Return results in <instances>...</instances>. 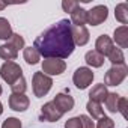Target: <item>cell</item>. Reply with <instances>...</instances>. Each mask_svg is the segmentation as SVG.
<instances>
[{
	"mask_svg": "<svg viewBox=\"0 0 128 128\" xmlns=\"http://www.w3.org/2000/svg\"><path fill=\"white\" fill-rule=\"evenodd\" d=\"M108 60L113 63V65H125V57H124V53L120 48H113L110 53H108Z\"/></svg>",
	"mask_w": 128,
	"mask_h": 128,
	"instance_id": "obj_23",
	"label": "cell"
},
{
	"mask_svg": "<svg viewBox=\"0 0 128 128\" xmlns=\"http://www.w3.org/2000/svg\"><path fill=\"white\" fill-rule=\"evenodd\" d=\"M2 128H21V120L17 118H8L6 120H3Z\"/></svg>",
	"mask_w": 128,
	"mask_h": 128,
	"instance_id": "obj_27",
	"label": "cell"
},
{
	"mask_svg": "<svg viewBox=\"0 0 128 128\" xmlns=\"http://www.w3.org/2000/svg\"><path fill=\"white\" fill-rule=\"evenodd\" d=\"M2 92H3V89H2V86H0V95H2Z\"/></svg>",
	"mask_w": 128,
	"mask_h": 128,
	"instance_id": "obj_33",
	"label": "cell"
},
{
	"mask_svg": "<svg viewBox=\"0 0 128 128\" xmlns=\"http://www.w3.org/2000/svg\"><path fill=\"white\" fill-rule=\"evenodd\" d=\"M62 112L54 106L53 101L50 102H45L42 107H41V119L42 120H48V122H57L60 118H62Z\"/></svg>",
	"mask_w": 128,
	"mask_h": 128,
	"instance_id": "obj_8",
	"label": "cell"
},
{
	"mask_svg": "<svg viewBox=\"0 0 128 128\" xmlns=\"http://www.w3.org/2000/svg\"><path fill=\"white\" fill-rule=\"evenodd\" d=\"M71 21L60 20L45 32H42L33 42V48L45 59H66L74 53L76 44L71 35Z\"/></svg>",
	"mask_w": 128,
	"mask_h": 128,
	"instance_id": "obj_1",
	"label": "cell"
},
{
	"mask_svg": "<svg viewBox=\"0 0 128 128\" xmlns=\"http://www.w3.org/2000/svg\"><path fill=\"white\" fill-rule=\"evenodd\" d=\"M11 36H12V27H11V23H9L6 18L0 17V39L9 41Z\"/></svg>",
	"mask_w": 128,
	"mask_h": 128,
	"instance_id": "obj_21",
	"label": "cell"
},
{
	"mask_svg": "<svg viewBox=\"0 0 128 128\" xmlns=\"http://www.w3.org/2000/svg\"><path fill=\"white\" fill-rule=\"evenodd\" d=\"M71 35L76 45H86L89 42V30L84 26H71Z\"/></svg>",
	"mask_w": 128,
	"mask_h": 128,
	"instance_id": "obj_11",
	"label": "cell"
},
{
	"mask_svg": "<svg viewBox=\"0 0 128 128\" xmlns=\"http://www.w3.org/2000/svg\"><path fill=\"white\" fill-rule=\"evenodd\" d=\"M80 5H78V2H72V0H68V2H66V0H65V2H62V8H63V11H65V12H72L76 8H78Z\"/></svg>",
	"mask_w": 128,
	"mask_h": 128,
	"instance_id": "obj_28",
	"label": "cell"
},
{
	"mask_svg": "<svg viewBox=\"0 0 128 128\" xmlns=\"http://www.w3.org/2000/svg\"><path fill=\"white\" fill-rule=\"evenodd\" d=\"M119 100H120V95L114 94V92H108L106 100H104V104H106V108L112 113H116L118 112V106H119Z\"/></svg>",
	"mask_w": 128,
	"mask_h": 128,
	"instance_id": "obj_18",
	"label": "cell"
},
{
	"mask_svg": "<svg viewBox=\"0 0 128 128\" xmlns=\"http://www.w3.org/2000/svg\"><path fill=\"white\" fill-rule=\"evenodd\" d=\"M65 128H82V120L78 116L76 118H71L65 122Z\"/></svg>",
	"mask_w": 128,
	"mask_h": 128,
	"instance_id": "obj_29",
	"label": "cell"
},
{
	"mask_svg": "<svg viewBox=\"0 0 128 128\" xmlns=\"http://www.w3.org/2000/svg\"><path fill=\"white\" fill-rule=\"evenodd\" d=\"M113 39L120 47V50L122 48H128V27L126 26H120V27L114 29Z\"/></svg>",
	"mask_w": 128,
	"mask_h": 128,
	"instance_id": "obj_14",
	"label": "cell"
},
{
	"mask_svg": "<svg viewBox=\"0 0 128 128\" xmlns=\"http://www.w3.org/2000/svg\"><path fill=\"white\" fill-rule=\"evenodd\" d=\"M114 17L119 23L126 26V23H128V5L126 3H119L114 9Z\"/></svg>",
	"mask_w": 128,
	"mask_h": 128,
	"instance_id": "obj_19",
	"label": "cell"
},
{
	"mask_svg": "<svg viewBox=\"0 0 128 128\" xmlns=\"http://www.w3.org/2000/svg\"><path fill=\"white\" fill-rule=\"evenodd\" d=\"M126 106H128V100L124 98V96H120V100H119V106H118V112H119L124 118H126Z\"/></svg>",
	"mask_w": 128,
	"mask_h": 128,
	"instance_id": "obj_30",
	"label": "cell"
},
{
	"mask_svg": "<svg viewBox=\"0 0 128 128\" xmlns=\"http://www.w3.org/2000/svg\"><path fill=\"white\" fill-rule=\"evenodd\" d=\"M30 100L24 94H12L9 96V107L14 112H26L29 108Z\"/></svg>",
	"mask_w": 128,
	"mask_h": 128,
	"instance_id": "obj_9",
	"label": "cell"
},
{
	"mask_svg": "<svg viewBox=\"0 0 128 128\" xmlns=\"http://www.w3.org/2000/svg\"><path fill=\"white\" fill-rule=\"evenodd\" d=\"M95 128H114V122H113V119H110L108 116H102V118L98 119Z\"/></svg>",
	"mask_w": 128,
	"mask_h": 128,
	"instance_id": "obj_26",
	"label": "cell"
},
{
	"mask_svg": "<svg viewBox=\"0 0 128 128\" xmlns=\"http://www.w3.org/2000/svg\"><path fill=\"white\" fill-rule=\"evenodd\" d=\"M86 15H88V11L83 9L82 6L76 8L72 12H71V24L72 26H84L86 24Z\"/></svg>",
	"mask_w": 128,
	"mask_h": 128,
	"instance_id": "obj_17",
	"label": "cell"
},
{
	"mask_svg": "<svg viewBox=\"0 0 128 128\" xmlns=\"http://www.w3.org/2000/svg\"><path fill=\"white\" fill-rule=\"evenodd\" d=\"M107 94H108V90H107V86L106 84H102V83L95 84L90 89V92H89V101H95V102L101 104V102H104Z\"/></svg>",
	"mask_w": 128,
	"mask_h": 128,
	"instance_id": "obj_13",
	"label": "cell"
},
{
	"mask_svg": "<svg viewBox=\"0 0 128 128\" xmlns=\"http://www.w3.org/2000/svg\"><path fill=\"white\" fill-rule=\"evenodd\" d=\"M0 77H2L9 86L14 84L20 77H23V70L15 62H5L0 68Z\"/></svg>",
	"mask_w": 128,
	"mask_h": 128,
	"instance_id": "obj_3",
	"label": "cell"
},
{
	"mask_svg": "<svg viewBox=\"0 0 128 128\" xmlns=\"http://www.w3.org/2000/svg\"><path fill=\"white\" fill-rule=\"evenodd\" d=\"M2 113H3V104L0 102V114H2Z\"/></svg>",
	"mask_w": 128,
	"mask_h": 128,
	"instance_id": "obj_32",
	"label": "cell"
},
{
	"mask_svg": "<svg viewBox=\"0 0 128 128\" xmlns=\"http://www.w3.org/2000/svg\"><path fill=\"white\" fill-rule=\"evenodd\" d=\"M26 89H27V84H26L24 77H20L14 84H11V90H12V94H24Z\"/></svg>",
	"mask_w": 128,
	"mask_h": 128,
	"instance_id": "obj_25",
	"label": "cell"
},
{
	"mask_svg": "<svg viewBox=\"0 0 128 128\" xmlns=\"http://www.w3.org/2000/svg\"><path fill=\"white\" fill-rule=\"evenodd\" d=\"M17 51L18 50H21V48H24V38L21 36V35H18V33H12V36L9 38V41H8Z\"/></svg>",
	"mask_w": 128,
	"mask_h": 128,
	"instance_id": "obj_24",
	"label": "cell"
},
{
	"mask_svg": "<svg viewBox=\"0 0 128 128\" xmlns=\"http://www.w3.org/2000/svg\"><path fill=\"white\" fill-rule=\"evenodd\" d=\"M108 17V9L107 6L104 5H98V6H94L90 11H88V15H86V23L90 24V26H100L101 23H104Z\"/></svg>",
	"mask_w": 128,
	"mask_h": 128,
	"instance_id": "obj_7",
	"label": "cell"
},
{
	"mask_svg": "<svg viewBox=\"0 0 128 128\" xmlns=\"http://www.w3.org/2000/svg\"><path fill=\"white\" fill-rule=\"evenodd\" d=\"M92 80H94V72H92V70L88 68V66H80V68H77L76 72H74V76H72V82H74L76 88L80 89V90L89 88V84L92 83Z\"/></svg>",
	"mask_w": 128,
	"mask_h": 128,
	"instance_id": "obj_5",
	"label": "cell"
},
{
	"mask_svg": "<svg viewBox=\"0 0 128 128\" xmlns=\"http://www.w3.org/2000/svg\"><path fill=\"white\" fill-rule=\"evenodd\" d=\"M23 57H24V60L29 63V65H36V63L39 62V59H41L39 53H38L33 47H27V48H24V51H23Z\"/></svg>",
	"mask_w": 128,
	"mask_h": 128,
	"instance_id": "obj_20",
	"label": "cell"
},
{
	"mask_svg": "<svg viewBox=\"0 0 128 128\" xmlns=\"http://www.w3.org/2000/svg\"><path fill=\"white\" fill-rule=\"evenodd\" d=\"M86 108H88L89 114H90L94 119H100V118L104 116V108L101 107V104H98V102H95V101H88Z\"/></svg>",
	"mask_w": 128,
	"mask_h": 128,
	"instance_id": "obj_22",
	"label": "cell"
},
{
	"mask_svg": "<svg viewBox=\"0 0 128 128\" xmlns=\"http://www.w3.org/2000/svg\"><path fill=\"white\" fill-rule=\"evenodd\" d=\"M126 76H128L126 65H113L106 72L104 83H106V86H118V84H120L125 80Z\"/></svg>",
	"mask_w": 128,
	"mask_h": 128,
	"instance_id": "obj_4",
	"label": "cell"
},
{
	"mask_svg": "<svg viewBox=\"0 0 128 128\" xmlns=\"http://www.w3.org/2000/svg\"><path fill=\"white\" fill-rule=\"evenodd\" d=\"M32 84H33V95L36 98H42L50 92V89L53 86V80H51V77L45 76L42 71H38L33 74Z\"/></svg>",
	"mask_w": 128,
	"mask_h": 128,
	"instance_id": "obj_2",
	"label": "cell"
},
{
	"mask_svg": "<svg viewBox=\"0 0 128 128\" xmlns=\"http://www.w3.org/2000/svg\"><path fill=\"white\" fill-rule=\"evenodd\" d=\"M84 60H86V63L89 66H92V68H101L102 65H104V56H101L98 51H95V50H90V51H88L86 54H84Z\"/></svg>",
	"mask_w": 128,
	"mask_h": 128,
	"instance_id": "obj_15",
	"label": "cell"
},
{
	"mask_svg": "<svg viewBox=\"0 0 128 128\" xmlns=\"http://www.w3.org/2000/svg\"><path fill=\"white\" fill-rule=\"evenodd\" d=\"M66 63L62 59H44L42 60V72L45 76H60L65 72Z\"/></svg>",
	"mask_w": 128,
	"mask_h": 128,
	"instance_id": "obj_6",
	"label": "cell"
},
{
	"mask_svg": "<svg viewBox=\"0 0 128 128\" xmlns=\"http://www.w3.org/2000/svg\"><path fill=\"white\" fill-rule=\"evenodd\" d=\"M113 48H114V45H113V39L110 36L101 35V36L96 38V41H95V51H98L101 56H104V57L108 56V53Z\"/></svg>",
	"mask_w": 128,
	"mask_h": 128,
	"instance_id": "obj_12",
	"label": "cell"
},
{
	"mask_svg": "<svg viewBox=\"0 0 128 128\" xmlns=\"http://www.w3.org/2000/svg\"><path fill=\"white\" fill-rule=\"evenodd\" d=\"M78 118H80V120H82V128H95V124H94L92 118L84 116V114H82V116H78Z\"/></svg>",
	"mask_w": 128,
	"mask_h": 128,
	"instance_id": "obj_31",
	"label": "cell"
},
{
	"mask_svg": "<svg viewBox=\"0 0 128 128\" xmlns=\"http://www.w3.org/2000/svg\"><path fill=\"white\" fill-rule=\"evenodd\" d=\"M0 57L3 60H6V62H14L18 57V51L9 42H6L3 45H0Z\"/></svg>",
	"mask_w": 128,
	"mask_h": 128,
	"instance_id": "obj_16",
	"label": "cell"
},
{
	"mask_svg": "<svg viewBox=\"0 0 128 128\" xmlns=\"http://www.w3.org/2000/svg\"><path fill=\"white\" fill-rule=\"evenodd\" d=\"M54 106L62 112V113H66V112H71L74 108V98L66 95V94H57L53 100Z\"/></svg>",
	"mask_w": 128,
	"mask_h": 128,
	"instance_id": "obj_10",
	"label": "cell"
}]
</instances>
